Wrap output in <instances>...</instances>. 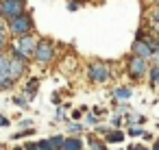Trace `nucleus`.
Returning <instances> with one entry per match:
<instances>
[{"mask_svg":"<svg viewBox=\"0 0 159 150\" xmlns=\"http://www.w3.org/2000/svg\"><path fill=\"white\" fill-rule=\"evenodd\" d=\"M31 29H33V18L29 13H20V15H16V18L9 20V31L13 35H18V37L31 33Z\"/></svg>","mask_w":159,"mask_h":150,"instance_id":"f257e3e1","label":"nucleus"},{"mask_svg":"<svg viewBox=\"0 0 159 150\" xmlns=\"http://www.w3.org/2000/svg\"><path fill=\"white\" fill-rule=\"evenodd\" d=\"M35 61L39 63V65H48L52 59H55V48H52V44L48 42V39H42V42H37V48H35Z\"/></svg>","mask_w":159,"mask_h":150,"instance_id":"f03ea898","label":"nucleus"},{"mask_svg":"<svg viewBox=\"0 0 159 150\" xmlns=\"http://www.w3.org/2000/svg\"><path fill=\"white\" fill-rule=\"evenodd\" d=\"M24 13V0H0V15L11 20L16 15Z\"/></svg>","mask_w":159,"mask_h":150,"instance_id":"7ed1b4c3","label":"nucleus"},{"mask_svg":"<svg viewBox=\"0 0 159 150\" xmlns=\"http://www.w3.org/2000/svg\"><path fill=\"white\" fill-rule=\"evenodd\" d=\"M159 48V44H155V42H146V39H137L135 44H133V55H137V57H142V59H152V55H155V50Z\"/></svg>","mask_w":159,"mask_h":150,"instance_id":"20e7f679","label":"nucleus"},{"mask_svg":"<svg viewBox=\"0 0 159 150\" xmlns=\"http://www.w3.org/2000/svg\"><path fill=\"white\" fill-rule=\"evenodd\" d=\"M26 59H31L33 55H35V48H37V39L35 37H31L29 33L26 35H20V39H18V46H16Z\"/></svg>","mask_w":159,"mask_h":150,"instance_id":"39448f33","label":"nucleus"},{"mask_svg":"<svg viewBox=\"0 0 159 150\" xmlns=\"http://www.w3.org/2000/svg\"><path fill=\"white\" fill-rule=\"evenodd\" d=\"M87 74H89V78H92L94 83H105V81L111 78V70H109L105 63H94V65H89Z\"/></svg>","mask_w":159,"mask_h":150,"instance_id":"423d86ee","label":"nucleus"},{"mask_svg":"<svg viewBox=\"0 0 159 150\" xmlns=\"http://www.w3.org/2000/svg\"><path fill=\"white\" fill-rule=\"evenodd\" d=\"M146 72H148V63H146V59L133 55V57L129 59V74H131L133 78H139V76H144Z\"/></svg>","mask_w":159,"mask_h":150,"instance_id":"0eeeda50","label":"nucleus"},{"mask_svg":"<svg viewBox=\"0 0 159 150\" xmlns=\"http://www.w3.org/2000/svg\"><path fill=\"white\" fill-rule=\"evenodd\" d=\"M13 81L9 76V59L0 52V87H11Z\"/></svg>","mask_w":159,"mask_h":150,"instance_id":"6e6552de","label":"nucleus"},{"mask_svg":"<svg viewBox=\"0 0 159 150\" xmlns=\"http://www.w3.org/2000/svg\"><path fill=\"white\" fill-rule=\"evenodd\" d=\"M61 150H81V141L79 139H63Z\"/></svg>","mask_w":159,"mask_h":150,"instance_id":"1a4fd4ad","label":"nucleus"},{"mask_svg":"<svg viewBox=\"0 0 159 150\" xmlns=\"http://www.w3.org/2000/svg\"><path fill=\"white\" fill-rule=\"evenodd\" d=\"M116 98H120V100H129V98H131V89H126V87L116 89Z\"/></svg>","mask_w":159,"mask_h":150,"instance_id":"9d476101","label":"nucleus"},{"mask_svg":"<svg viewBox=\"0 0 159 150\" xmlns=\"http://www.w3.org/2000/svg\"><path fill=\"white\" fill-rule=\"evenodd\" d=\"M37 146H39V150H57V148H55V143H52L50 139H46V141H39Z\"/></svg>","mask_w":159,"mask_h":150,"instance_id":"9b49d317","label":"nucleus"},{"mask_svg":"<svg viewBox=\"0 0 159 150\" xmlns=\"http://www.w3.org/2000/svg\"><path fill=\"white\" fill-rule=\"evenodd\" d=\"M150 78H152L155 85H159V65H155V68L150 70Z\"/></svg>","mask_w":159,"mask_h":150,"instance_id":"f8f14e48","label":"nucleus"},{"mask_svg":"<svg viewBox=\"0 0 159 150\" xmlns=\"http://www.w3.org/2000/svg\"><path fill=\"white\" fill-rule=\"evenodd\" d=\"M35 89H37V81H31L29 87H26V94L29 96H35Z\"/></svg>","mask_w":159,"mask_h":150,"instance_id":"ddd939ff","label":"nucleus"},{"mask_svg":"<svg viewBox=\"0 0 159 150\" xmlns=\"http://www.w3.org/2000/svg\"><path fill=\"white\" fill-rule=\"evenodd\" d=\"M124 135L122 133H109V141H122Z\"/></svg>","mask_w":159,"mask_h":150,"instance_id":"4468645a","label":"nucleus"},{"mask_svg":"<svg viewBox=\"0 0 159 150\" xmlns=\"http://www.w3.org/2000/svg\"><path fill=\"white\" fill-rule=\"evenodd\" d=\"M7 48V33L5 31H0V50Z\"/></svg>","mask_w":159,"mask_h":150,"instance_id":"2eb2a0df","label":"nucleus"},{"mask_svg":"<svg viewBox=\"0 0 159 150\" xmlns=\"http://www.w3.org/2000/svg\"><path fill=\"white\" fill-rule=\"evenodd\" d=\"M129 133H131V135H144V130H142V128H131Z\"/></svg>","mask_w":159,"mask_h":150,"instance_id":"dca6fc26","label":"nucleus"},{"mask_svg":"<svg viewBox=\"0 0 159 150\" xmlns=\"http://www.w3.org/2000/svg\"><path fill=\"white\" fill-rule=\"evenodd\" d=\"M92 150H105V148H102L98 141H92Z\"/></svg>","mask_w":159,"mask_h":150,"instance_id":"f3484780","label":"nucleus"},{"mask_svg":"<svg viewBox=\"0 0 159 150\" xmlns=\"http://www.w3.org/2000/svg\"><path fill=\"white\" fill-rule=\"evenodd\" d=\"M0 126H9V120H7V117H2V115H0Z\"/></svg>","mask_w":159,"mask_h":150,"instance_id":"a211bd4d","label":"nucleus"},{"mask_svg":"<svg viewBox=\"0 0 159 150\" xmlns=\"http://www.w3.org/2000/svg\"><path fill=\"white\" fill-rule=\"evenodd\" d=\"M70 130H72V133H79V130H81V126H79V124H72V126H70Z\"/></svg>","mask_w":159,"mask_h":150,"instance_id":"6ab92c4d","label":"nucleus"},{"mask_svg":"<svg viewBox=\"0 0 159 150\" xmlns=\"http://www.w3.org/2000/svg\"><path fill=\"white\" fill-rule=\"evenodd\" d=\"M70 11H74V9H79V2H70V7H68Z\"/></svg>","mask_w":159,"mask_h":150,"instance_id":"aec40b11","label":"nucleus"},{"mask_svg":"<svg viewBox=\"0 0 159 150\" xmlns=\"http://www.w3.org/2000/svg\"><path fill=\"white\" fill-rule=\"evenodd\" d=\"M0 31H5V33H7V29H5V24H2V20H0Z\"/></svg>","mask_w":159,"mask_h":150,"instance_id":"412c9836","label":"nucleus"},{"mask_svg":"<svg viewBox=\"0 0 159 150\" xmlns=\"http://www.w3.org/2000/svg\"><path fill=\"white\" fill-rule=\"evenodd\" d=\"M131 150H146V148H142V146H135V148H131Z\"/></svg>","mask_w":159,"mask_h":150,"instance_id":"4be33fe9","label":"nucleus"},{"mask_svg":"<svg viewBox=\"0 0 159 150\" xmlns=\"http://www.w3.org/2000/svg\"><path fill=\"white\" fill-rule=\"evenodd\" d=\"M155 150H159V143H157V146H155Z\"/></svg>","mask_w":159,"mask_h":150,"instance_id":"5701e85b","label":"nucleus"},{"mask_svg":"<svg viewBox=\"0 0 159 150\" xmlns=\"http://www.w3.org/2000/svg\"><path fill=\"white\" fill-rule=\"evenodd\" d=\"M16 150H24V148H16Z\"/></svg>","mask_w":159,"mask_h":150,"instance_id":"b1692460","label":"nucleus"}]
</instances>
